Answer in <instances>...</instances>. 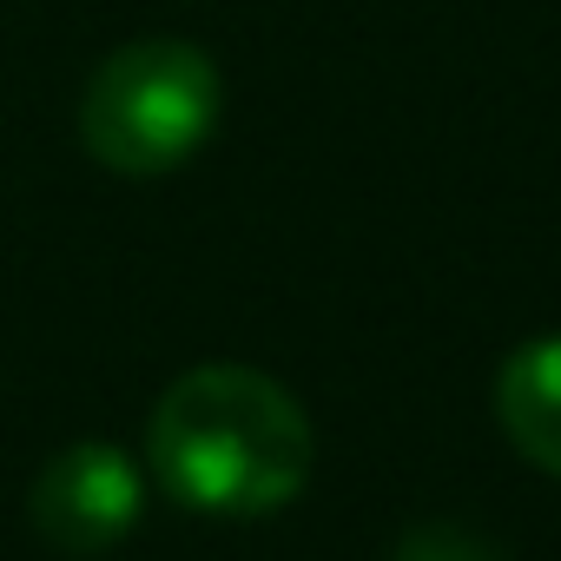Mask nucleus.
Here are the masks:
<instances>
[{"label":"nucleus","instance_id":"nucleus-5","mask_svg":"<svg viewBox=\"0 0 561 561\" xmlns=\"http://www.w3.org/2000/svg\"><path fill=\"white\" fill-rule=\"evenodd\" d=\"M397 561H489V548H476L449 522H430V528H410V541L397 548Z\"/></svg>","mask_w":561,"mask_h":561},{"label":"nucleus","instance_id":"nucleus-1","mask_svg":"<svg viewBox=\"0 0 561 561\" xmlns=\"http://www.w3.org/2000/svg\"><path fill=\"white\" fill-rule=\"evenodd\" d=\"M318 462V436L305 403L251 370V364H198L185 370L146 423V469L159 489L198 515H271L305 495Z\"/></svg>","mask_w":561,"mask_h":561},{"label":"nucleus","instance_id":"nucleus-3","mask_svg":"<svg viewBox=\"0 0 561 561\" xmlns=\"http://www.w3.org/2000/svg\"><path fill=\"white\" fill-rule=\"evenodd\" d=\"M27 515L47 548L60 554H100L119 548L146 515V476L119 443H67L27 495Z\"/></svg>","mask_w":561,"mask_h":561},{"label":"nucleus","instance_id":"nucleus-2","mask_svg":"<svg viewBox=\"0 0 561 561\" xmlns=\"http://www.w3.org/2000/svg\"><path fill=\"white\" fill-rule=\"evenodd\" d=\"M225 113V80L192 41H133L106 54L80 93V146L119 179L179 172Z\"/></svg>","mask_w":561,"mask_h":561},{"label":"nucleus","instance_id":"nucleus-4","mask_svg":"<svg viewBox=\"0 0 561 561\" xmlns=\"http://www.w3.org/2000/svg\"><path fill=\"white\" fill-rule=\"evenodd\" d=\"M495 416L515 456H528L541 476L561 482V337H535L508 351L495 377Z\"/></svg>","mask_w":561,"mask_h":561}]
</instances>
